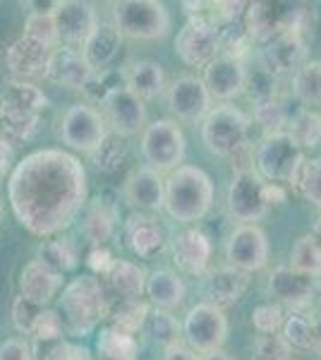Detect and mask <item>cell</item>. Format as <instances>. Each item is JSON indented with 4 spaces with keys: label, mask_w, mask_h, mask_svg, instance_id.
<instances>
[{
    "label": "cell",
    "mask_w": 321,
    "mask_h": 360,
    "mask_svg": "<svg viewBox=\"0 0 321 360\" xmlns=\"http://www.w3.org/2000/svg\"><path fill=\"white\" fill-rule=\"evenodd\" d=\"M144 291L156 305V310H173V307L183 305L185 295H188L183 278L173 269H156L154 274H149Z\"/></svg>",
    "instance_id": "obj_31"
},
{
    "label": "cell",
    "mask_w": 321,
    "mask_h": 360,
    "mask_svg": "<svg viewBox=\"0 0 321 360\" xmlns=\"http://www.w3.org/2000/svg\"><path fill=\"white\" fill-rule=\"evenodd\" d=\"M34 339H37V344H60V336H63V322L60 317H58L55 310H44L37 319V324H34L32 329Z\"/></svg>",
    "instance_id": "obj_46"
},
{
    "label": "cell",
    "mask_w": 321,
    "mask_h": 360,
    "mask_svg": "<svg viewBox=\"0 0 321 360\" xmlns=\"http://www.w3.org/2000/svg\"><path fill=\"white\" fill-rule=\"evenodd\" d=\"M125 240L130 250L142 259H154L166 250V231L149 214L134 212L125 221Z\"/></svg>",
    "instance_id": "obj_22"
},
{
    "label": "cell",
    "mask_w": 321,
    "mask_h": 360,
    "mask_svg": "<svg viewBox=\"0 0 321 360\" xmlns=\"http://www.w3.org/2000/svg\"><path fill=\"white\" fill-rule=\"evenodd\" d=\"M91 68L86 65V60L81 58L77 49H55L51 53L48 68H46V77L51 82L70 86V89H81L91 77Z\"/></svg>",
    "instance_id": "obj_27"
},
{
    "label": "cell",
    "mask_w": 321,
    "mask_h": 360,
    "mask_svg": "<svg viewBox=\"0 0 321 360\" xmlns=\"http://www.w3.org/2000/svg\"><path fill=\"white\" fill-rule=\"evenodd\" d=\"M264 180L256 176L254 171H235L230 185H228L225 205L228 212L235 221L254 224L266 217L268 205L264 200Z\"/></svg>",
    "instance_id": "obj_11"
},
{
    "label": "cell",
    "mask_w": 321,
    "mask_h": 360,
    "mask_svg": "<svg viewBox=\"0 0 321 360\" xmlns=\"http://www.w3.org/2000/svg\"><path fill=\"white\" fill-rule=\"evenodd\" d=\"M13 161H15V154H13V147H10V139L0 132V180L8 176V171L13 168Z\"/></svg>",
    "instance_id": "obj_52"
},
{
    "label": "cell",
    "mask_w": 321,
    "mask_h": 360,
    "mask_svg": "<svg viewBox=\"0 0 321 360\" xmlns=\"http://www.w3.org/2000/svg\"><path fill=\"white\" fill-rule=\"evenodd\" d=\"M60 286H63V276L46 269L37 259H32L20 274V295L39 307L48 305L58 295V291H60Z\"/></svg>",
    "instance_id": "obj_29"
},
{
    "label": "cell",
    "mask_w": 321,
    "mask_h": 360,
    "mask_svg": "<svg viewBox=\"0 0 321 360\" xmlns=\"http://www.w3.org/2000/svg\"><path fill=\"white\" fill-rule=\"evenodd\" d=\"M8 200L29 233L53 236L67 229L86 205L84 166L63 149L32 152L10 173Z\"/></svg>",
    "instance_id": "obj_1"
},
{
    "label": "cell",
    "mask_w": 321,
    "mask_h": 360,
    "mask_svg": "<svg viewBox=\"0 0 321 360\" xmlns=\"http://www.w3.org/2000/svg\"><path fill=\"white\" fill-rule=\"evenodd\" d=\"M249 286V274L235 269V266H221V269L209 271L207 281H204V295L207 303L223 310V307L235 305L242 298Z\"/></svg>",
    "instance_id": "obj_25"
},
{
    "label": "cell",
    "mask_w": 321,
    "mask_h": 360,
    "mask_svg": "<svg viewBox=\"0 0 321 360\" xmlns=\"http://www.w3.org/2000/svg\"><path fill=\"white\" fill-rule=\"evenodd\" d=\"M183 334L192 351H199V353L221 351V346L228 339V317L218 307L199 303L192 307L188 317H185Z\"/></svg>",
    "instance_id": "obj_10"
},
{
    "label": "cell",
    "mask_w": 321,
    "mask_h": 360,
    "mask_svg": "<svg viewBox=\"0 0 321 360\" xmlns=\"http://www.w3.org/2000/svg\"><path fill=\"white\" fill-rule=\"evenodd\" d=\"M225 257L230 266L244 271H259L268 262V238L256 224H242L228 238Z\"/></svg>",
    "instance_id": "obj_13"
},
{
    "label": "cell",
    "mask_w": 321,
    "mask_h": 360,
    "mask_svg": "<svg viewBox=\"0 0 321 360\" xmlns=\"http://www.w3.org/2000/svg\"><path fill=\"white\" fill-rule=\"evenodd\" d=\"M312 351L321 356V310L312 319Z\"/></svg>",
    "instance_id": "obj_55"
},
{
    "label": "cell",
    "mask_w": 321,
    "mask_h": 360,
    "mask_svg": "<svg viewBox=\"0 0 321 360\" xmlns=\"http://www.w3.org/2000/svg\"><path fill=\"white\" fill-rule=\"evenodd\" d=\"M44 312V307L29 303L27 298H22V295H17L15 303H13V322L15 327L20 329L22 334H32L34 324H37L39 315Z\"/></svg>",
    "instance_id": "obj_48"
},
{
    "label": "cell",
    "mask_w": 321,
    "mask_h": 360,
    "mask_svg": "<svg viewBox=\"0 0 321 360\" xmlns=\"http://www.w3.org/2000/svg\"><path fill=\"white\" fill-rule=\"evenodd\" d=\"M285 135H288L300 149L305 147H317L321 142V120L314 111H297L293 118H288L285 123Z\"/></svg>",
    "instance_id": "obj_38"
},
{
    "label": "cell",
    "mask_w": 321,
    "mask_h": 360,
    "mask_svg": "<svg viewBox=\"0 0 321 360\" xmlns=\"http://www.w3.org/2000/svg\"><path fill=\"white\" fill-rule=\"evenodd\" d=\"M0 360H34L32 346L22 339H8L0 346Z\"/></svg>",
    "instance_id": "obj_50"
},
{
    "label": "cell",
    "mask_w": 321,
    "mask_h": 360,
    "mask_svg": "<svg viewBox=\"0 0 321 360\" xmlns=\"http://www.w3.org/2000/svg\"><path fill=\"white\" fill-rule=\"evenodd\" d=\"M305 154L285 132H276L261 139L256 149V168L273 185H295Z\"/></svg>",
    "instance_id": "obj_7"
},
{
    "label": "cell",
    "mask_w": 321,
    "mask_h": 360,
    "mask_svg": "<svg viewBox=\"0 0 321 360\" xmlns=\"http://www.w3.org/2000/svg\"><path fill=\"white\" fill-rule=\"evenodd\" d=\"M283 341L293 351H312V317L305 315H290L285 317L281 329Z\"/></svg>",
    "instance_id": "obj_43"
},
{
    "label": "cell",
    "mask_w": 321,
    "mask_h": 360,
    "mask_svg": "<svg viewBox=\"0 0 321 360\" xmlns=\"http://www.w3.org/2000/svg\"><path fill=\"white\" fill-rule=\"evenodd\" d=\"M252 360H295V351L278 334L256 336L252 344Z\"/></svg>",
    "instance_id": "obj_45"
},
{
    "label": "cell",
    "mask_w": 321,
    "mask_h": 360,
    "mask_svg": "<svg viewBox=\"0 0 321 360\" xmlns=\"http://www.w3.org/2000/svg\"><path fill=\"white\" fill-rule=\"evenodd\" d=\"M41 360H91V356H89V351H86L84 346L65 344V341H60L53 351L46 353Z\"/></svg>",
    "instance_id": "obj_49"
},
{
    "label": "cell",
    "mask_w": 321,
    "mask_h": 360,
    "mask_svg": "<svg viewBox=\"0 0 321 360\" xmlns=\"http://www.w3.org/2000/svg\"><path fill=\"white\" fill-rule=\"evenodd\" d=\"M37 262H41L53 274L63 276L77 266V252H74L67 240H46L39 245Z\"/></svg>",
    "instance_id": "obj_37"
},
{
    "label": "cell",
    "mask_w": 321,
    "mask_h": 360,
    "mask_svg": "<svg viewBox=\"0 0 321 360\" xmlns=\"http://www.w3.org/2000/svg\"><path fill=\"white\" fill-rule=\"evenodd\" d=\"M51 53H53V49L34 41L29 37H22L5 53V68L15 77H39V75H46Z\"/></svg>",
    "instance_id": "obj_26"
},
{
    "label": "cell",
    "mask_w": 321,
    "mask_h": 360,
    "mask_svg": "<svg viewBox=\"0 0 321 360\" xmlns=\"http://www.w3.org/2000/svg\"><path fill=\"white\" fill-rule=\"evenodd\" d=\"M96 353L98 360H137L139 344L134 336L106 327L101 329V334L96 339Z\"/></svg>",
    "instance_id": "obj_35"
},
{
    "label": "cell",
    "mask_w": 321,
    "mask_h": 360,
    "mask_svg": "<svg viewBox=\"0 0 321 360\" xmlns=\"http://www.w3.org/2000/svg\"><path fill=\"white\" fill-rule=\"evenodd\" d=\"M309 236H312L314 240H317L319 245H321V217L317 219V224H314V229H312V233H309Z\"/></svg>",
    "instance_id": "obj_57"
},
{
    "label": "cell",
    "mask_w": 321,
    "mask_h": 360,
    "mask_svg": "<svg viewBox=\"0 0 321 360\" xmlns=\"http://www.w3.org/2000/svg\"><path fill=\"white\" fill-rule=\"evenodd\" d=\"M290 269L300 271L305 276L319 278L321 276V245L312 236H302L295 240L290 250Z\"/></svg>",
    "instance_id": "obj_39"
},
{
    "label": "cell",
    "mask_w": 321,
    "mask_h": 360,
    "mask_svg": "<svg viewBox=\"0 0 321 360\" xmlns=\"http://www.w3.org/2000/svg\"><path fill=\"white\" fill-rule=\"evenodd\" d=\"M295 188L300 190L307 202H312L314 207H321V156L305 159L300 176L295 180Z\"/></svg>",
    "instance_id": "obj_44"
},
{
    "label": "cell",
    "mask_w": 321,
    "mask_h": 360,
    "mask_svg": "<svg viewBox=\"0 0 321 360\" xmlns=\"http://www.w3.org/2000/svg\"><path fill=\"white\" fill-rule=\"evenodd\" d=\"M259 60L271 77H293L307 63V44L295 34H276L264 44Z\"/></svg>",
    "instance_id": "obj_17"
},
{
    "label": "cell",
    "mask_w": 321,
    "mask_h": 360,
    "mask_svg": "<svg viewBox=\"0 0 321 360\" xmlns=\"http://www.w3.org/2000/svg\"><path fill=\"white\" fill-rule=\"evenodd\" d=\"M254 120H256V125H261L264 137L283 132L285 123H288L283 101L278 96H273V98H266V101L254 103Z\"/></svg>",
    "instance_id": "obj_40"
},
{
    "label": "cell",
    "mask_w": 321,
    "mask_h": 360,
    "mask_svg": "<svg viewBox=\"0 0 321 360\" xmlns=\"http://www.w3.org/2000/svg\"><path fill=\"white\" fill-rule=\"evenodd\" d=\"M293 94L305 111L321 108V60H307L293 75Z\"/></svg>",
    "instance_id": "obj_33"
},
{
    "label": "cell",
    "mask_w": 321,
    "mask_h": 360,
    "mask_svg": "<svg viewBox=\"0 0 321 360\" xmlns=\"http://www.w3.org/2000/svg\"><path fill=\"white\" fill-rule=\"evenodd\" d=\"M285 197H288V195H285L283 185H273V183L264 185V200H266L268 207H271V205H283Z\"/></svg>",
    "instance_id": "obj_54"
},
{
    "label": "cell",
    "mask_w": 321,
    "mask_h": 360,
    "mask_svg": "<svg viewBox=\"0 0 321 360\" xmlns=\"http://www.w3.org/2000/svg\"><path fill=\"white\" fill-rule=\"evenodd\" d=\"M122 86L127 91H132L137 98L147 101V98H156L166 86V75L163 68L154 60H132L130 65L120 72Z\"/></svg>",
    "instance_id": "obj_30"
},
{
    "label": "cell",
    "mask_w": 321,
    "mask_h": 360,
    "mask_svg": "<svg viewBox=\"0 0 321 360\" xmlns=\"http://www.w3.org/2000/svg\"><path fill=\"white\" fill-rule=\"evenodd\" d=\"M319 120H321V115H319Z\"/></svg>",
    "instance_id": "obj_59"
},
{
    "label": "cell",
    "mask_w": 321,
    "mask_h": 360,
    "mask_svg": "<svg viewBox=\"0 0 321 360\" xmlns=\"http://www.w3.org/2000/svg\"><path fill=\"white\" fill-rule=\"evenodd\" d=\"M122 195H125L127 205L137 209L139 214L159 212L163 209V197H166V180L149 166L137 168L127 176Z\"/></svg>",
    "instance_id": "obj_20"
},
{
    "label": "cell",
    "mask_w": 321,
    "mask_h": 360,
    "mask_svg": "<svg viewBox=\"0 0 321 360\" xmlns=\"http://www.w3.org/2000/svg\"><path fill=\"white\" fill-rule=\"evenodd\" d=\"M115 221H118V212H115V205L110 200H106V195H98L89 207H86V217L84 224H81V231H84L86 240L91 245H103L115 231Z\"/></svg>",
    "instance_id": "obj_32"
},
{
    "label": "cell",
    "mask_w": 321,
    "mask_h": 360,
    "mask_svg": "<svg viewBox=\"0 0 321 360\" xmlns=\"http://www.w3.org/2000/svg\"><path fill=\"white\" fill-rule=\"evenodd\" d=\"M199 360H235L232 356H228L225 351H214V353H204V358Z\"/></svg>",
    "instance_id": "obj_56"
},
{
    "label": "cell",
    "mask_w": 321,
    "mask_h": 360,
    "mask_svg": "<svg viewBox=\"0 0 321 360\" xmlns=\"http://www.w3.org/2000/svg\"><path fill=\"white\" fill-rule=\"evenodd\" d=\"M101 283L106 288L108 305L115 300H139L147 288V271L127 259H115Z\"/></svg>",
    "instance_id": "obj_23"
},
{
    "label": "cell",
    "mask_w": 321,
    "mask_h": 360,
    "mask_svg": "<svg viewBox=\"0 0 321 360\" xmlns=\"http://www.w3.org/2000/svg\"><path fill=\"white\" fill-rule=\"evenodd\" d=\"M285 13H288V3H268V0L249 3L242 15V29L247 32V37L252 41L264 46L268 39H273L276 34L283 32Z\"/></svg>",
    "instance_id": "obj_24"
},
{
    "label": "cell",
    "mask_w": 321,
    "mask_h": 360,
    "mask_svg": "<svg viewBox=\"0 0 321 360\" xmlns=\"http://www.w3.org/2000/svg\"><path fill=\"white\" fill-rule=\"evenodd\" d=\"M268 295L281 305L290 307H307L319 293V278L305 276L290 266H276L268 274Z\"/></svg>",
    "instance_id": "obj_18"
},
{
    "label": "cell",
    "mask_w": 321,
    "mask_h": 360,
    "mask_svg": "<svg viewBox=\"0 0 321 360\" xmlns=\"http://www.w3.org/2000/svg\"><path fill=\"white\" fill-rule=\"evenodd\" d=\"M120 44L122 34L115 29L113 22H103V25H96L94 32L89 34L79 53L86 60V65L91 68V72H101V70H108L113 58L118 56Z\"/></svg>",
    "instance_id": "obj_28"
},
{
    "label": "cell",
    "mask_w": 321,
    "mask_h": 360,
    "mask_svg": "<svg viewBox=\"0 0 321 360\" xmlns=\"http://www.w3.org/2000/svg\"><path fill=\"white\" fill-rule=\"evenodd\" d=\"M108 135V127L103 115L89 103H74L70 106L60 120V139L70 149L91 154L103 137Z\"/></svg>",
    "instance_id": "obj_9"
},
{
    "label": "cell",
    "mask_w": 321,
    "mask_h": 360,
    "mask_svg": "<svg viewBox=\"0 0 321 360\" xmlns=\"http://www.w3.org/2000/svg\"><path fill=\"white\" fill-rule=\"evenodd\" d=\"M113 262H115V257L103 245H96L89 252V257H86L89 269L94 271V274H98V276H106V271L110 269V264H113Z\"/></svg>",
    "instance_id": "obj_51"
},
{
    "label": "cell",
    "mask_w": 321,
    "mask_h": 360,
    "mask_svg": "<svg viewBox=\"0 0 321 360\" xmlns=\"http://www.w3.org/2000/svg\"><path fill=\"white\" fill-rule=\"evenodd\" d=\"M48 108V98L39 86L15 79L0 91V125L3 135L17 142H27L39 132L41 113Z\"/></svg>",
    "instance_id": "obj_4"
},
{
    "label": "cell",
    "mask_w": 321,
    "mask_h": 360,
    "mask_svg": "<svg viewBox=\"0 0 321 360\" xmlns=\"http://www.w3.org/2000/svg\"><path fill=\"white\" fill-rule=\"evenodd\" d=\"M53 25L58 32V41L65 44V49H77L84 46L89 34L98 25L96 10L91 3H81V0H65V3H53L51 10Z\"/></svg>",
    "instance_id": "obj_12"
},
{
    "label": "cell",
    "mask_w": 321,
    "mask_h": 360,
    "mask_svg": "<svg viewBox=\"0 0 321 360\" xmlns=\"http://www.w3.org/2000/svg\"><path fill=\"white\" fill-rule=\"evenodd\" d=\"M168 108L175 118L197 123L211 111V96H209L202 79L185 75V77L173 79V84L168 86Z\"/></svg>",
    "instance_id": "obj_19"
},
{
    "label": "cell",
    "mask_w": 321,
    "mask_h": 360,
    "mask_svg": "<svg viewBox=\"0 0 321 360\" xmlns=\"http://www.w3.org/2000/svg\"><path fill=\"white\" fill-rule=\"evenodd\" d=\"M113 25L122 37L154 41L171 32V13L156 0H120L113 3Z\"/></svg>",
    "instance_id": "obj_5"
},
{
    "label": "cell",
    "mask_w": 321,
    "mask_h": 360,
    "mask_svg": "<svg viewBox=\"0 0 321 360\" xmlns=\"http://www.w3.org/2000/svg\"><path fill=\"white\" fill-rule=\"evenodd\" d=\"M175 53L188 68H207L218 56V29L199 20H188L175 37Z\"/></svg>",
    "instance_id": "obj_14"
},
{
    "label": "cell",
    "mask_w": 321,
    "mask_h": 360,
    "mask_svg": "<svg viewBox=\"0 0 321 360\" xmlns=\"http://www.w3.org/2000/svg\"><path fill=\"white\" fill-rule=\"evenodd\" d=\"M173 262L185 274L199 276L207 271L209 259H211V240L199 229H185L171 240Z\"/></svg>",
    "instance_id": "obj_21"
},
{
    "label": "cell",
    "mask_w": 321,
    "mask_h": 360,
    "mask_svg": "<svg viewBox=\"0 0 321 360\" xmlns=\"http://www.w3.org/2000/svg\"><path fill=\"white\" fill-rule=\"evenodd\" d=\"M163 360H199L197 358V353L192 351V348L183 346V344H173L166 348V356H163Z\"/></svg>",
    "instance_id": "obj_53"
},
{
    "label": "cell",
    "mask_w": 321,
    "mask_h": 360,
    "mask_svg": "<svg viewBox=\"0 0 321 360\" xmlns=\"http://www.w3.org/2000/svg\"><path fill=\"white\" fill-rule=\"evenodd\" d=\"M51 10H37V13H32L27 17L25 37L34 39V41H39V44H44V46H48V49L55 51V46L60 41H58V32H55V25H53V17H51Z\"/></svg>",
    "instance_id": "obj_42"
},
{
    "label": "cell",
    "mask_w": 321,
    "mask_h": 360,
    "mask_svg": "<svg viewBox=\"0 0 321 360\" xmlns=\"http://www.w3.org/2000/svg\"><path fill=\"white\" fill-rule=\"evenodd\" d=\"M144 332H149L156 341L166 344V348H168V346L178 344V336L183 332V327H180L178 319H175L168 310H154V312L149 310Z\"/></svg>",
    "instance_id": "obj_41"
},
{
    "label": "cell",
    "mask_w": 321,
    "mask_h": 360,
    "mask_svg": "<svg viewBox=\"0 0 321 360\" xmlns=\"http://www.w3.org/2000/svg\"><path fill=\"white\" fill-rule=\"evenodd\" d=\"M89 156L96 164L98 171L113 173V171H118V168L127 161V156H130V142H127V137L108 132V135L103 137V142L98 144Z\"/></svg>",
    "instance_id": "obj_36"
},
{
    "label": "cell",
    "mask_w": 321,
    "mask_h": 360,
    "mask_svg": "<svg viewBox=\"0 0 321 360\" xmlns=\"http://www.w3.org/2000/svg\"><path fill=\"white\" fill-rule=\"evenodd\" d=\"M55 312L63 322V332L72 336L94 332L96 324L108 317V295L101 278L89 274L72 278L63 288Z\"/></svg>",
    "instance_id": "obj_2"
},
{
    "label": "cell",
    "mask_w": 321,
    "mask_h": 360,
    "mask_svg": "<svg viewBox=\"0 0 321 360\" xmlns=\"http://www.w3.org/2000/svg\"><path fill=\"white\" fill-rule=\"evenodd\" d=\"M149 317V305L142 300H115L108 305V319L113 324L110 327L118 329L122 334L134 336L137 332H142L144 324Z\"/></svg>",
    "instance_id": "obj_34"
},
{
    "label": "cell",
    "mask_w": 321,
    "mask_h": 360,
    "mask_svg": "<svg viewBox=\"0 0 321 360\" xmlns=\"http://www.w3.org/2000/svg\"><path fill=\"white\" fill-rule=\"evenodd\" d=\"M249 118L232 103H218L204 115L202 139L214 156H232L247 147Z\"/></svg>",
    "instance_id": "obj_6"
},
{
    "label": "cell",
    "mask_w": 321,
    "mask_h": 360,
    "mask_svg": "<svg viewBox=\"0 0 321 360\" xmlns=\"http://www.w3.org/2000/svg\"><path fill=\"white\" fill-rule=\"evenodd\" d=\"M0 219H3V205H0Z\"/></svg>",
    "instance_id": "obj_58"
},
{
    "label": "cell",
    "mask_w": 321,
    "mask_h": 360,
    "mask_svg": "<svg viewBox=\"0 0 321 360\" xmlns=\"http://www.w3.org/2000/svg\"><path fill=\"white\" fill-rule=\"evenodd\" d=\"M204 86L209 96L216 101L228 103L230 98L240 96L247 89V68L242 60L230 56H216L207 68H204Z\"/></svg>",
    "instance_id": "obj_16"
},
{
    "label": "cell",
    "mask_w": 321,
    "mask_h": 360,
    "mask_svg": "<svg viewBox=\"0 0 321 360\" xmlns=\"http://www.w3.org/2000/svg\"><path fill=\"white\" fill-rule=\"evenodd\" d=\"M214 205V180L197 166H178L166 180L163 209L180 224L199 221Z\"/></svg>",
    "instance_id": "obj_3"
},
{
    "label": "cell",
    "mask_w": 321,
    "mask_h": 360,
    "mask_svg": "<svg viewBox=\"0 0 321 360\" xmlns=\"http://www.w3.org/2000/svg\"><path fill=\"white\" fill-rule=\"evenodd\" d=\"M285 315L278 305H259L252 312V324L261 336L266 334H278L283 329Z\"/></svg>",
    "instance_id": "obj_47"
},
{
    "label": "cell",
    "mask_w": 321,
    "mask_h": 360,
    "mask_svg": "<svg viewBox=\"0 0 321 360\" xmlns=\"http://www.w3.org/2000/svg\"><path fill=\"white\" fill-rule=\"evenodd\" d=\"M103 113H106L108 125L113 127L115 135L122 137H132L137 135L139 130H144V123H147V108H144V101L137 98L132 91H127L125 86H115L110 89L101 101Z\"/></svg>",
    "instance_id": "obj_15"
},
{
    "label": "cell",
    "mask_w": 321,
    "mask_h": 360,
    "mask_svg": "<svg viewBox=\"0 0 321 360\" xmlns=\"http://www.w3.org/2000/svg\"><path fill=\"white\" fill-rule=\"evenodd\" d=\"M185 135L178 123L173 120H154L144 127L142 135V154L147 159L149 168L156 173L161 171H175L185 159Z\"/></svg>",
    "instance_id": "obj_8"
}]
</instances>
